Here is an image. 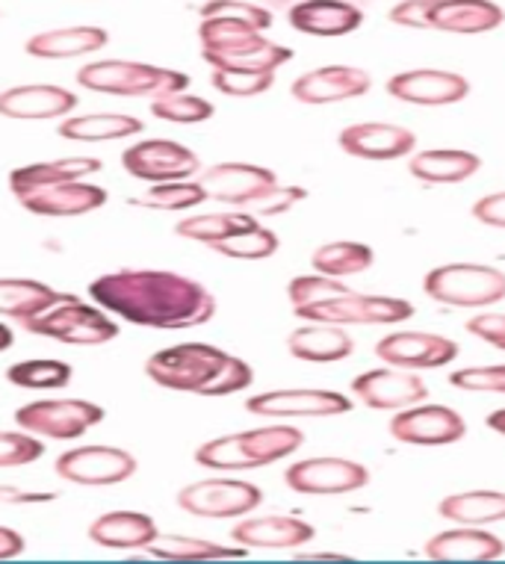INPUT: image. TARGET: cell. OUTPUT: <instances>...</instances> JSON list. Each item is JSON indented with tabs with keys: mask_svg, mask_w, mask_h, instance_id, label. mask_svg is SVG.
<instances>
[{
	"mask_svg": "<svg viewBox=\"0 0 505 564\" xmlns=\"http://www.w3.org/2000/svg\"><path fill=\"white\" fill-rule=\"evenodd\" d=\"M89 296L107 314L157 332H184L216 316V296L202 281L172 269H119L98 275Z\"/></svg>",
	"mask_w": 505,
	"mask_h": 564,
	"instance_id": "1",
	"label": "cell"
},
{
	"mask_svg": "<svg viewBox=\"0 0 505 564\" xmlns=\"http://www.w3.org/2000/svg\"><path fill=\"white\" fill-rule=\"evenodd\" d=\"M146 376L157 388L193 397H234L255 381V370L243 358L211 343H175L154 351Z\"/></svg>",
	"mask_w": 505,
	"mask_h": 564,
	"instance_id": "2",
	"label": "cell"
},
{
	"mask_svg": "<svg viewBox=\"0 0 505 564\" xmlns=\"http://www.w3.org/2000/svg\"><path fill=\"white\" fill-rule=\"evenodd\" d=\"M304 444V435L296 426H264L234 432L204 441L195 449V464L204 470L243 473L284 462Z\"/></svg>",
	"mask_w": 505,
	"mask_h": 564,
	"instance_id": "3",
	"label": "cell"
},
{
	"mask_svg": "<svg viewBox=\"0 0 505 564\" xmlns=\"http://www.w3.org/2000/svg\"><path fill=\"white\" fill-rule=\"evenodd\" d=\"M202 59L211 68H243V72H278L293 59V51L267 39L260 30L234 19H202Z\"/></svg>",
	"mask_w": 505,
	"mask_h": 564,
	"instance_id": "4",
	"label": "cell"
},
{
	"mask_svg": "<svg viewBox=\"0 0 505 564\" xmlns=\"http://www.w3.org/2000/svg\"><path fill=\"white\" fill-rule=\"evenodd\" d=\"M77 84L89 93L116 98H163L190 89V77L178 68L137 63V59H95L77 72Z\"/></svg>",
	"mask_w": 505,
	"mask_h": 564,
	"instance_id": "5",
	"label": "cell"
},
{
	"mask_svg": "<svg viewBox=\"0 0 505 564\" xmlns=\"http://www.w3.org/2000/svg\"><path fill=\"white\" fill-rule=\"evenodd\" d=\"M24 332L65 346H107L119 337L121 328L101 305H89L74 293H56L42 314L24 323Z\"/></svg>",
	"mask_w": 505,
	"mask_h": 564,
	"instance_id": "6",
	"label": "cell"
},
{
	"mask_svg": "<svg viewBox=\"0 0 505 564\" xmlns=\"http://www.w3.org/2000/svg\"><path fill=\"white\" fill-rule=\"evenodd\" d=\"M423 293L450 307L499 305L505 299V272L485 263H443L426 272Z\"/></svg>",
	"mask_w": 505,
	"mask_h": 564,
	"instance_id": "7",
	"label": "cell"
},
{
	"mask_svg": "<svg viewBox=\"0 0 505 564\" xmlns=\"http://www.w3.org/2000/svg\"><path fill=\"white\" fill-rule=\"evenodd\" d=\"M104 420V408L89 399H36L15 411V426L42 441H77Z\"/></svg>",
	"mask_w": 505,
	"mask_h": 564,
	"instance_id": "8",
	"label": "cell"
},
{
	"mask_svg": "<svg viewBox=\"0 0 505 564\" xmlns=\"http://www.w3.org/2000/svg\"><path fill=\"white\" fill-rule=\"evenodd\" d=\"M293 314L304 323L329 325H399L413 316V305L408 299L396 296H364V293H343V296L325 299L320 305L293 307Z\"/></svg>",
	"mask_w": 505,
	"mask_h": 564,
	"instance_id": "9",
	"label": "cell"
},
{
	"mask_svg": "<svg viewBox=\"0 0 505 564\" xmlns=\"http://www.w3.org/2000/svg\"><path fill=\"white\" fill-rule=\"evenodd\" d=\"M264 490L243 479H202L178 490V506L186 514L204 520H239L260 509Z\"/></svg>",
	"mask_w": 505,
	"mask_h": 564,
	"instance_id": "10",
	"label": "cell"
},
{
	"mask_svg": "<svg viewBox=\"0 0 505 564\" xmlns=\"http://www.w3.org/2000/svg\"><path fill=\"white\" fill-rule=\"evenodd\" d=\"M195 181L204 186L207 202L213 198V202L248 207V210L281 186L272 169L255 166V163H216V166L202 169Z\"/></svg>",
	"mask_w": 505,
	"mask_h": 564,
	"instance_id": "11",
	"label": "cell"
},
{
	"mask_svg": "<svg viewBox=\"0 0 505 564\" xmlns=\"http://www.w3.org/2000/svg\"><path fill=\"white\" fill-rule=\"evenodd\" d=\"M121 166L130 177L146 184H165V181H190L202 172V160L195 151L175 142V139H146L133 142L121 154Z\"/></svg>",
	"mask_w": 505,
	"mask_h": 564,
	"instance_id": "12",
	"label": "cell"
},
{
	"mask_svg": "<svg viewBox=\"0 0 505 564\" xmlns=\"http://www.w3.org/2000/svg\"><path fill=\"white\" fill-rule=\"evenodd\" d=\"M137 458L119 446H77L54 462V473L63 481L83 485V488H110L133 479Z\"/></svg>",
	"mask_w": 505,
	"mask_h": 564,
	"instance_id": "13",
	"label": "cell"
},
{
	"mask_svg": "<svg viewBox=\"0 0 505 564\" xmlns=\"http://www.w3.org/2000/svg\"><path fill=\"white\" fill-rule=\"evenodd\" d=\"M284 485L304 497H341L367 488L369 470L350 458H302L287 467Z\"/></svg>",
	"mask_w": 505,
	"mask_h": 564,
	"instance_id": "14",
	"label": "cell"
},
{
	"mask_svg": "<svg viewBox=\"0 0 505 564\" xmlns=\"http://www.w3.org/2000/svg\"><path fill=\"white\" fill-rule=\"evenodd\" d=\"M387 432L408 446H447L468 435V423L450 405H411L390 416Z\"/></svg>",
	"mask_w": 505,
	"mask_h": 564,
	"instance_id": "15",
	"label": "cell"
},
{
	"mask_svg": "<svg viewBox=\"0 0 505 564\" xmlns=\"http://www.w3.org/2000/svg\"><path fill=\"white\" fill-rule=\"evenodd\" d=\"M376 358L399 370H438L459 358V343L432 332H390L376 343Z\"/></svg>",
	"mask_w": 505,
	"mask_h": 564,
	"instance_id": "16",
	"label": "cell"
},
{
	"mask_svg": "<svg viewBox=\"0 0 505 564\" xmlns=\"http://www.w3.org/2000/svg\"><path fill=\"white\" fill-rule=\"evenodd\" d=\"M355 402L337 390H313V388H287L267 390L246 399V411L255 416H337L350 414Z\"/></svg>",
	"mask_w": 505,
	"mask_h": 564,
	"instance_id": "17",
	"label": "cell"
},
{
	"mask_svg": "<svg viewBox=\"0 0 505 564\" xmlns=\"http://www.w3.org/2000/svg\"><path fill=\"white\" fill-rule=\"evenodd\" d=\"M352 397L373 408V411H402V408L426 402L429 388L413 370L382 367V370H367L355 376L352 379Z\"/></svg>",
	"mask_w": 505,
	"mask_h": 564,
	"instance_id": "18",
	"label": "cell"
},
{
	"mask_svg": "<svg viewBox=\"0 0 505 564\" xmlns=\"http://www.w3.org/2000/svg\"><path fill=\"white\" fill-rule=\"evenodd\" d=\"M110 202L107 189L93 184L89 177L80 181H60V184H47L42 189H33L19 204L33 216H45V219H68V216H86L101 210L104 204Z\"/></svg>",
	"mask_w": 505,
	"mask_h": 564,
	"instance_id": "19",
	"label": "cell"
},
{
	"mask_svg": "<svg viewBox=\"0 0 505 564\" xmlns=\"http://www.w3.org/2000/svg\"><path fill=\"white\" fill-rule=\"evenodd\" d=\"M387 95L413 107H450L470 95L468 77L443 68H411L387 80Z\"/></svg>",
	"mask_w": 505,
	"mask_h": 564,
	"instance_id": "20",
	"label": "cell"
},
{
	"mask_svg": "<svg viewBox=\"0 0 505 564\" xmlns=\"http://www.w3.org/2000/svg\"><path fill=\"white\" fill-rule=\"evenodd\" d=\"M373 89V80L364 68L355 65H322L313 68L308 75L296 77L290 86L299 104H311V107H322V104H341L361 98Z\"/></svg>",
	"mask_w": 505,
	"mask_h": 564,
	"instance_id": "21",
	"label": "cell"
},
{
	"mask_svg": "<svg viewBox=\"0 0 505 564\" xmlns=\"http://www.w3.org/2000/svg\"><path fill=\"white\" fill-rule=\"evenodd\" d=\"M337 145L350 158L382 163V160L411 158L417 149V133L399 124H385V121H361L341 130Z\"/></svg>",
	"mask_w": 505,
	"mask_h": 564,
	"instance_id": "22",
	"label": "cell"
},
{
	"mask_svg": "<svg viewBox=\"0 0 505 564\" xmlns=\"http://www.w3.org/2000/svg\"><path fill=\"white\" fill-rule=\"evenodd\" d=\"M77 95L56 84H21L0 93V119L47 121L72 116Z\"/></svg>",
	"mask_w": 505,
	"mask_h": 564,
	"instance_id": "23",
	"label": "cell"
},
{
	"mask_svg": "<svg viewBox=\"0 0 505 564\" xmlns=\"http://www.w3.org/2000/svg\"><path fill=\"white\" fill-rule=\"evenodd\" d=\"M316 529L293 514H264V518L246 514L230 529V541L246 550H299L311 544Z\"/></svg>",
	"mask_w": 505,
	"mask_h": 564,
	"instance_id": "24",
	"label": "cell"
},
{
	"mask_svg": "<svg viewBox=\"0 0 505 564\" xmlns=\"http://www.w3.org/2000/svg\"><path fill=\"white\" fill-rule=\"evenodd\" d=\"M290 28L304 36H350L364 24V12L350 0H302L287 12Z\"/></svg>",
	"mask_w": 505,
	"mask_h": 564,
	"instance_id": "25",
	"label": "cell"
},
{
	"mask_svg": "<svg viewBox=\"0 0 505 564\" xmlns=\"http://www.w3.org/2000/svg\"><path fill=\"white\" fill-rule=\"evenodd\" d=\"M505 21L503 7L494 0H432L429 3V30L455 33V36H479L491 33Z\"/></svg>",
	"mask_w": 505,
	"mask_h": 564,
	"instance_id": "26",
	"label": "cell"
},
{
	"mask_svg": "<svg viewBox=\"0 0 505 564\" xmlns=\"http://www.w3.org/2000/svg\"><path fill=\"white\" fill-rule=\"evenodd\" d=\"M423 553L434 562H494L505 555V544L485 527H455L429 538Z\"/></svg>",
	"mask_w": 505,
	"mask_h": 564,
	"instance_id": "27",
	"label": "cell"
},
{
	"mask_svg": "<svg viewBox=\"0 0 505 564\" xmlns=\"http://www.w3.org/2000/svg\"><path fill=\"white\" fill-rule=\"evenodd\" d=\"M86 535L95 546H104V550H146L157 535V520L146 511H107L101 518H95L86 529Z\"/></svg>",
	"mask_w": 505,
	"mask_h": 564,
	"instance_id": "28",
	"label": "cell"
},
{
	"mask_svg": "<svg viewBox=\"0 0 505 564\" xmlns=\"http://www.w3.org/2000/svg\"><path fill=\"white\" fill-rule=\"evenodd\" d=\"M110 42V33L95 24H74V28L42 30L24 42V51L36 59H74L101 51Z\"/></svg>",
	"mask_w": 505,
	"mask_h": 564,
	"instance_id": "29",
	"label": "cell"
},
{
	"mask_svg": "<svg viewBox=\"0 0 505 564\" xmlns=\"http://www.w3.org/2000/svg\"><path fill=\"white\" fill-rule=\"evenodd\" d=\"M287 351L304 364H337L355 351V340L343 325L308 323L287 337Z\"/></svg>",
	"mask_w": 505,
	"mask_h": 564,
	"instance_id": "30",
	"label": "cell"
},
{
	"mask_svg": "<svg viewBox=\"0 0 505 564\" xmlns=\"http://www.w3.org/2000/svg\"><path fill=\"white\" fill-rule=\"evenodd\" d=\"M104 169L98 158H60V160H42V163H28V166L12 169L10 175V193L15 202L24 198L33 189H42L47 184H60V181H80V177H93Z\"/></svg>",
	"mask_w": 505,
	"mask_h": 564,
	"instance_id": "31",
	"label": "cell"
},
{
	"mask_svg": "<svg viewBox=\"0 0 505 564\" xmlns=\"http://www.w3.org/2000/svg\"><path fill=\"white\" fill-rule=\"evenodd\" d=\"M482 169V158L461 149H432L413 154L408 172L423 184H461Z\"/></svg>",
	"mask_w": 505,
	"mask_h": 564,
	"instance_id": "32",
	"label": "cell"
},
{
	"mask_svg": "<svg viewBox=\"0 0 505 564\" xmlns=\"http://www.w3.org/2000/svg\"><path fill=\"white\" fill-rule=\"evenodd\" d=\"M146 130V121L128 112H86L60 121V137L68 142H112V139L137 137Z\"/></svg>",
	"mask_w": 505,
	"mask_h": 564,
	"instance_id": "33",
	"label": "cell"
},
{
	"mask_svg": "<svg viewBox=\"0 0 505 564\" xmlns=\"http://www.w3.org/2000/svg\"><path fill=\"white\" fill-rule=\"evenodd\" d=\"M438 514L455 527H491L505 520V490H464L441 500Z\"/></svg>",
	"mask_w": 505,
	"mask_h": 564,
	"instance_id": "34",
	"label": "cell"
},
{
	"mask_svg": "<svg viewBox=\"0 0 505 564\" xmlns=\"http://www.w3.org/2000/svg\"><path fill=\"white\" fill-rule=\"evenodd\" d=\"M56 293L60 290L39 278H0V319L24 325L30 316L42 314Z\"/></svg>",
	"mask_w": 505,
	"mask_h": 564,
	"instance_id": "35",
	"label": "cell"
},
{
	"mask_svg": "<svg viewBox=\"0 0 505 564\" xmlns=\"http://www.w3.org/2000/svg\"><path fill=\"white\" fill-rule=\"evenodd\" d=\"M148 555L154 558H169V562H213V558H243L248 553L246 546H225L207 538L193 535H160L146 546Z\"/></svg>",
	"mask_w": 505,
	"mask_h": 564,
	"instance_id": "36",
	"label": "cell"
},
{
	"mask_svg": "<svg viewBox=\"0 0 505 564\" xmlns=\"http://www.w3.org/2000/svg\"><path fill=\"white\" fill-rule=\"evenodd\" d=\"M376 263V251L369 249L367 242L355 240H337L325 242L311 254L313 272H322V275L331 278H352L367 272L369 267Z\"/></svg>",
	"mask_w": 505,
	"mask_h": 564,
	"instance_id": "37",
	"label": "cell"
},
{
	"mask_svg": "<svg viewBox=\"0 0 505 564\" xmlns=\"http://www.w3.org/2000/svg\"><path fill=\"white\" fill-rule=\"evenodd\" d=\"M255 223H260V219L255 214H248V210H237V214H198L181 219L175 225V234L184 237V240L202 242V246L213 249L216 242L228 240V237H234V234Z\"/></svg>",
	"mask_w": 505,
	"mask_h": 564,
	"instance_id": "38",
	"label": "cell"
},
{
	"mask_svg": "<svg viewBox=\"0 0 505 564\" xmlns=\"http://www.w3.org/2000/svg\"><path fill=\"white\" fill-rule=\"evenodd\" d=\"M74 379L72 364L56 358H30L7 367V381L21 390H63Z\"/></svg>",
	"mask_w": 505,
	"mask_h": 564,
	"instance_id": "39",
	"label": "cell"
},
{
	"mask_svg": "<svg viewBox=\"0 0 505 564\" xmlns=\"http://www.w3.org/2000/svg\"><path fill=\"white\" fill-rule=\"evenodd\" d=\"M207 202L204 186L190 177V181H165V184H151V189L137 198H130V204L137 207H148V210H160V214H178V210H193L198 204Z\"/></svg>",
	"mask_w": 505,
	"mask_h": 564,
	"instance_id": "40",
	"label": "cell"
},
{
	"mask_svg": "<svg viewBox=\"0 0 505 564\" xmlns=\"http://www.w3.org/2000/svg\"><path fill=\"white\" fill-rule=\"evenodd\" d=\"M278 246H281V242H278V234L272 231V228H267V225L255 223L234 234V237H228V240L216 242L213 251L230 260H264L272 258L278 251Z\"/></svg>",
	"mask_w": 505,
	"mask_h": 564,
	"instance_id": "41",
	"label": "cell"
},
{
	"mask_svg": "<svg viewBox=\"0 0 505 564\" xmlns=\"http://www.w3.org/2000/svg\"><path fill=\"white\" fill-rule=\"evenodd\" d=\"M213 112H216V107L207 98L186 93V89L151 101V116L160 121H169V124H202V121L213 119Z\"/></svg>",
	"mask_w": 505,
	"mask_h": 564,
	"instance_id": "42",
	"label": "cell"
},
{
	"mask_svg": "<svg viewBox=\"0 0 505 564\" xmlns=\"http://www.w3.org/2000/svg\"><path fill=\"white\" fill-rule=\"evenodd\" d=\"M211 84L228 98H258L276 86V72H243V68H213Z\"/></svg>",
	"mask_w": 505,
	"mask_h": 564,
	"instance_id": "43",
	"label": "cell"
},
{
	"mask_svg": "<svg viewBox=\"0 0 505 564\" xmlns=\"http://www.w3.org/2000/svg\"><path fill=\"white\" fill-rule=\"evenodd\" d=\"M350 284H343L341 278L322 275V272H311V275H296L290 284H287V299L293 307H308L320 305L325 299L343 296L350 293Z\"/></svg>",
	"mask_w": 505,
	"mask_h": 564,
	"instance_id": "44",
	"label": "cell"
},
{
	"mask_svg": "<svg viewBox=\"0 0 505 564\" xmlns=\"http://www.w3.org/2000/svg\"><path fill=\"white\" fill-rule=\"evenodd\" d=\"M202 19H234L260 33L272 28V12L251 0H204Z\"/></svg>",
	"mask_w": 505,
	"mask_h": 564,
	"instance_id": "45",
	"label": "cell"
},
{
	"mask_svg": "<svg viewBox=\"0 0 505 564\" xmlns=\"http://www.w3.org/2000/svg\"><path fill=\"white\" fill-rule=\"evenodd\" d=\"M45 455V441L30 435L24 429L19 432H0V467H28Z\"/></svg>",
	"mask_w": 505,
	"mask_h": 564,
	"instance_id": "46",
	"label": "cell"
},
{
	"mask_svg": "<svg viewBox=\"0 0 505 564\" xmlns=\"http://www.w3.org/2000/svg\"><path fill=\"white\" fill-rule=\"evenodd\" d=\"M450 384L455 390H470V393H503L505 397V364L455 370L450 376Z\"/></svg>",
	"mask_w": 505,
	"mask_h": 564,
	"instance_id": "47",
	"label": "cell"
},
{
	"mask_svg": "<svg viewBox=\"0 0 505 564\" xmlns=\"http://www.w3.org/2000/svg\"><path fill=\"white\" fill-rule=\"evenodd\" d=\"M468 332L476 340H485L487 346L505 351V314L487 311V314H476L468 319Z\"/></svg>",
	"mask_w": 505,
	"mask_h": 564,
	"instance_id": "48",
	"label": "cell"
},
{
	"mask_svg": "<svg viewBox=\"0 0 505 564\" xmlns=\"http://www.w3.org/2000/svg\"><path fill=\"white\" fill-rule=\"evenodd\" d=\"M308 198V189H302V186H278L276 193L269 195V198H264L260 204H255L248 214H255L260 219V216H281L287 214L293 204L304 202Z\"/></svg>",
	"mask_w": 505,
	"mask_h": 564,
	"instance_id": "49",
	"label": "cell"
},
{
	"mask_svg": "<svg viewBox=\"0 0 505 564\" xmlns=\"http://www.w3.org/2000/svg\"><path fill=\"white\" fill-rule=\"evenodd\" d=\"M429 3L432 0H402L390 10V21L408 30H429Z\"/></svg>",
	"mask_w": 505,
	"mask_h": 564,
	"instance_id": "50",
	"label": "cell"
},
{
	"mask_svg": "<svg viewBox=\"0 0 505 564\" xmlns=\"http://www.w3.org/2000/svg\"><path fill=\"white\" fill-rule=\"evenodd\" d=\"M470 214H473L476 223L487 225V228H505V189L503 193H491L485 198H479Z\"/></svg>",
	"mask_w": 505,
	"mask_h": 564,
	"instance_id": "51",
	"label": "cell"
},
{
	"mask_svg": "<svg viewBox=\"0 0 505 564\" xmlns=\"http://www.w3.org/2000/svg\"><path fill=\"white\" fill-rule=\"evenodd\" d=\"M60 494L54 490H21L12 485H0V506H45L54 502Z\"/></svg>",
	"mask_w": 505,
	"mask_h": 564,
	"instance_id": "52",
	"label": "cell"
},
{
	"mask_svg": "<svg viewBox=\"0 0 505 564\" xmlns=\"http://www.w3.org/2000/svg\"><path fill=\"white\" fill-rule=\"evenodd\" d=\"M28 550V541L21 532L10 527H0V562H7V558H19L21 553Z\"/></svg>",
	"mask_w": 505,
	"mask_h": 564,
	"instance_id": "53",
	"label": "cell"
},
{
	"mask_svg": "<svg viewBox=\"0 0 505 564\" xmlns=\"http://www.w3.org/2000/svg\"><path fill=\"white\" fill-rule=\"evenodd\" d=\"M487 429L505 437V408H499V411H494V414H487Z\"/></svg>",
	"mask_w": 505,
	"mask_h": 564,
	"instance_id": "54",
	"label": "cell"
},
{
	"mask_svg": "<svg viewBox=\"0 0 505 564\" xmlns=\"http://www.w3.org/2000/svg\"><path fill=\"white\" fill-rule=\"evenodd\" d=\"M296 3H302V0H260V7H267L269 12H272V10H287V12H290L296 7Z\"/></svg>",
	"mask_w": 505,
	"mask_h": 564,
	"instance_id": "55",
	"label": "cell"
},
{
	"mask_svg": "<svg viewBox=\"0 0 505 564\" xmlns=\"http://www.w3.org/2000/svg\"><path fill=\"white\" fill-rule=\"evenodd\" d=\"M299 558H322V562H343V558H350V555L343 553H296Z\"/></svg>",
	"mask_w": 505,
	"mask_h": 564,
	"instance_id": "56",
	"label": "cell"
},
{
	"mask_svg": "<svg viewBox=\"0 0 505 564\" xmlns=\"http://www.w3.org/2000/svg\"><path fill=\"white\" fill-rule=\"evenodd\" d=\"M15 343V334H12V328L7 323H0V351H7Z\"/></svg>",
	"mask_w": 505,
	"mask_h": 564,
	"instance_id": "57",
	"label": "cell"
}]
</instances>
